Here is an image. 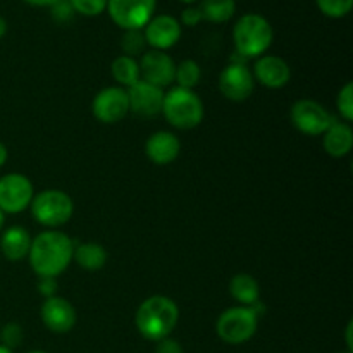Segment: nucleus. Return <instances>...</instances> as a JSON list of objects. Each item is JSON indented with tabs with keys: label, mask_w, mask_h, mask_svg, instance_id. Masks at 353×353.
Instances as JSON below:
<instances>
[{
	"label": "nucleus",
	"mask_w": 353,
	"mask_h": 353,
	"mask_svg": "<svg viewBox=\"0 0 353 353\" xmlns=\"http://www.w3.org/2000/svg\"><path fill=\"white\" fill-rule=\"evenodd\" d=\"M162 114L171 126L178 130H193L203 119V102L193 90L176 86L164 93Z\"/></svg>",
	"instance_id": "4"
},
{
	"label": "nucleus",
	"mask_w": 353,
	"mask_h": 353,
	"mask_svg": "<svg viewBox=\"0 0 353 353\" xmlns=\"http://www.w3.org/2000/svg\"><path fill=\"white\" fill-rule=\"evenodd\" d=\"M28 353H47V352H43V350H33V352H28Z\"/></svg>",
	"instance_id": "41"
},
{
	"label": "nucleus",
	"mask_w": 353,
	"mask_h": 353,
	"mask_svg": "<svg viewBox=\"0 0 353 353\" xmlns=\"http://www.w3.org/2000/svg\"><path fill=\"white\" fill-rule=\"evenodd\" d=\"M76 319H78L76 309L69 300L61 299V296L45 299L41 305V321L48 331L57 334L69 333L74 327Z\"/></svg>",
	"instance_id": "15"
},
{
	"label": "nucleus",
	"mask_w": 353,
	"mask_h": 353,
	"mask_svg": "<svg viewBox=\"0 0 353 353\" xmlns=\"http://www.w3.org/2000/svg\"><path fill=\"white\" fill-rule=\"evenodd\" d=\"M200 21H203L202 10H200V7L188 6L181 12V21H179V23H181L183 26L193 28V26H196V24H199Z\"/></svg>",
	"instance_id": "31"
},
{
	"label": "nucleus",
	"mask_w": 353,
	"mask_h": 353,
	"mask_svg": "<svg viewBox=\"0 0 353 353\" xmlns=\"http://www.w3.org/2000/svg\"><path fill=\"white\" fill-rule=\"evenodd\" d=\"M23 338H24L23 327H21L17 323H7L6 326L2 327V331H0V341H2L0 345L10 348V350L19 347Z\"/></svg>",
	"instance_id": "29"
},
{
	"label": "nucleus",
	"mask_w": 353,
	"mask_h": 353,
	"mask_svg": "<svg viewBox=\"0 0 353 353\" xmlns=\"http://www.w3.org/2000/svg\"><path fill=\"white\" fill-rule=\"evenodd\" d=\"M230 293L240 305L252 307L261 299V286L254 276L240 272V274H234L231 278Z\"/></svg>",
	"instance_id": "20"
},
{
	"label": "nucleus",
	"mask_w": 353,
	"mask_h": 353,
	"mask_svg": "<svg viewBox=\"0 0 353 353\" xmlns=\"http://www.w3.org/2000/svg\"><path fill=\"white\" fill-rule=\"evenodd\" d=\"M255 78L250 69L245 64L230 62L221 71L219 90L228 100L233 102H243L254 93Z\"/></svg>",
	"instance_id": "12"
},
{
	"label": "nucleus",
	"mask_w": 353,
	"mask_h": 353,
	"mask_svg": "<svg viewBox=\"0 0 353 353\" xmlns=\"http://www.w3.org/2000/svg\"><path fill=\"white\" fill-rule=\"evenodd\" d=\"M324 150L331 157L341 159L350 154L353 147V130L348 123H336L333 121L323 137Z\"/></svg>",
	"instance_id": "19"
},
{
	"label": "nucleus",
	"mask_w": 353,
	"mask_h": 353,
	"mask_svg": "<svg viewBox=\"0 0 353 353\" xmlns=\"http://www.w3.org/2000/svg\"><path fill=\"white\" fill-rule=\"evenodd\" d=\"M130 100V112L138 117H155L162 112L164 90L147 81L134 83L126 90Z\"/></svg>",
	"instance_id": "14"
},
{
	"label": "nucleus",
	"mask_w": 353,
	"mask_h": 353,
	"mask_svg": "<svg viewBox=\"0 0 353 353\" xmlns=\"http://www.w3.org/2000/svg\"><path fill=\"white\" fill-rule=\"evenodd\" d=\"M259 314L254 307H231L224 310L216 323L217 336L228 345L247 343L257 333Z\"/></svg>",
	"instance_id": "5"
},
{
	"label": "nucleus",
	"mask_w": 353,
	"mask_h": 353,
	"mask_svg": "<svg viewBox=\"0 0 353 353\" xmlns=\"http://www.w3.org/2000/svg\"><path fill=\"white\" fill-rule=\"evenodd\" d=\"M340 353H352V352H348V350H347V352H340Z\"/></svg>",
	"instance_id": "42"
},
{
	"label": "nucleus",
	"mask_w": 353,
	"mask_h": 353,
	"mask_svg": "<svg viewBox=\"0 0 353 353\" xmlns=\"http://www.w3.org/2000/svg\"><path fill=\"white\" fill-rule=\"evenodd\" d=\"M179 2H183V3H188V6H192V3L199 2V0H179Z\"/></svg>",
	"instance_id": "40"
},
{
	"label": "nucleus",
	"mask_w": 353,
	"mask_h": 353,
	"mask_svg": "<svg viewBox=\"0 0 353 353\" xmlns=\"http://www.w3.org/2000/svg\"><path fill=\"white\" fill-rule=\"evenodd\" d=\"M179 321V309L169 296L154 295L138 307L134 323L145 340L161 341L169 338Z\"/></svg>",
	"instance_id": "2"
},
{
	"label": "nucleus",
	"mask_w": 353,
	"mask_h": 353,
	"mask_svg": "<svg viewBox=\"0 0 353 353\" xmlns=\"http://www.w3.org/2000/svg\"><path fill=\"white\" fill-rule=\"evenodd\" d=\"M321 12L331 19H341L348 16L353 7V0H316Z\"/></svg>",
	"instance_id": "25"
},
{
	"label": "nucleus",
	"mask_w": 353,
	"mask_h": 353,
	"mask_svg": "<svg viewBox=\"0 0 353 353\" xmlns=\"http://www.w3.org/2000/svg\"><path fill=\"white\" fill-rule=\"evenodd\" d=\"M110 71H112V78L116 79L119 85L131 88L134 83L140 81V65L134 57L130 55H119V57L114 59L112 65H110Z\"/></svg>",
	"instance_id": "22"
},
{
	"label": "nucleus",
	"mask_w": 353,
	"mask_h": 353,
	"mask_svg": "<svg viewBox=\"0 0 353 353\" xmlns=\"http://www.w3.org/2000/svg\"><path fill=\"white\" fill-rule=\"evenodd\" d=\"M0 353H14V352L10 350V348H7V347H3V345H0Z\"/></svg>",
	"instance_id": "39"
},
{
	"label": "nucleus",
	"mask_w": 353,
	"mask_h": 353,
	"mask_svg": "<svg viewBox=\"0 0 353 353\" xmlns=\"http://www.w3.org/2000/svg\"><path fill=\"white\" fill-rule=\"evenodd\" d=\"M6 33H7V21L0 16V38L6 37Z\"/></svg>",
	"instance_id": "37"
},
{
	"label": "nucleus",
	"mask_w": 353,
	"mask_h": 353,
	"mask_svg": "<svg viewBox=\"0 0 353 353\" xmlns=\"http://www.w3.org/2000/svg\"><path fill=\"white\" fill-rule=\"evenodd\" d=\"M121 47H123L124 55L134 57L138 54H143L147 41H145L143 30H130L124 31L123 40H121Z\"/></svg>",
	"instance_id": "26"
},
{
	"label": "nucleus",
	"mask_w": 353,
	"mask_h": 353,
	"mask_svg": "<svg viewBox=\"0 0 353 353\" xmlns=\"http://www.w3.org/2000/svg\"><path fill=\"white\" fill-rule=\"evenodd\" d=\"M202 79V69H200L199 62L193 61V59H186L181 64L176 65V76L174 81L178 83V86L186 90H193Z\"/></svg>",
	"instance_id": "24"
},
{
	"label": "nucleus",
	"mask_w": 353,
	"mask_h": 353,
	"mask_svg": "<svg viewBox=\"0 0 353 353\" xmlns=\"http://www.w3.org/2000/svg\"><path fill=\"white\" fill-rule=\"evenodd\" d=\"M34 196L30 178L10 172L0 178V210L3 214H19L31 205Z\"/></svg>",
	"instance_id": "9"
},
{
	"label": "nucleus",
	"mask_w": 353,
	"mask_h": 353,
	"mask_svg": "<svg viewBox=\"0 0 353 353\" xmlns=\"http://www.w3.org/2000/svg\"><path fill=\"white\" fill-rule=\"evenodd\" d=\"M274 40V30L264 16L248 12L236 21L233 28V41L236 54L243 59H259L265 55Z\"/></svg>",
	"instance_id": "3"
},
{
	"label": "nucleus",
	"mask_w": 353,
	"mask_h": 353,
	"mask_svg": "<svg viewBox=\"0 0 353 353\" xmlns=\"http://www.w3.org/2000/svg\"><path fill=\"white\" fill-rule=\"evenodd\" d=\"M199 7L202 10L203 19L216 24L228 23L236 14V2L234 0H202Z\"/></svg>",
	"instance_id": "23"
},
{
	"label": "nucleus",
	"mask_w": 353,
	"mask_h": 353,
	"mask_svg": "<svg viewBox=\"0 0 353 353\" xmlns=\"http://www.w3.org/2000/svg\"><path fill=\"white\" fill-rule=\"evenodd\" d=\"M7 157H9V152H7V147L2 143V141H0V168H3V165H6Z\"/></svg>",
	"instance_id": "36"
},
{
	"label": "nucleus",
	"mask_w": 353,
	"mask_h": 353,
	"mask_svg": "<svg viewBox=\"0 0 353 353\" xmlns=\"http://www.w3.org/2000/svg\"><path fill=\"white\" fill-rule=\"evenodd\" d=\"M31 247V236L23 226H10L0 236V252L10 262H19L28 257Z\"/></svg>",
	"instance_id": "18"
},
{
	"label": "nucleus",
	"mask_w": 353,
	"mask_h": 353,
	"mask_svg": "<svg viewBox=\"0 0 353 353\" xmlns=\"http://www.w3.org/2000/svg\"><path fill=\"white\" fill-rule=\"evenodd\" d=\"M183 33V28L179 19H176L171 14H159L154 16L143 28V37L147 45H150L152 50L165 52L174 47L179 41Z\"/></svg>",
	"instance_id": "13"
},
{
	"label": "nucleus",
	"mask_w": 353,
	"mask_h": 353,
	"mask_svg": "<svg viewBox=\"0 0 353 353\" xmlns=\"http://www.w3.org/2000/svg\"><path fill=\"white\" fill-rule=\"evenodd\" d=\"M140 78L150 85L165 88L171 86L176 76V64L172 57L161 50H148L141 54L140 62Z\"/></svg>",
	"instance_id": "11"
},
{
	"label": "nucleus",
	"mask_w": 353,
	"mask_h": 353,
	"mask_svg": "<svg viewBox=\"0 0 353 353\" xmlns=\"http://www.w3.org/2000/svg\"><path fill=\"white\" fill-rule=\"evenodd\" d=\"M26 2L28 6H33V7H52L54 3H57L59 0H23Z\"/></svg>",
	"instance_id": "34"
},
{
	"label": "nucleus",
	"mask_w": 353,
	"mask_h": 353,
	"mask_svg": "<svg viewBox=\"0 0 353 353\" xmlns=\"http://www.w3.org/2000/svg\"><path fill=\"white\" fill-rule=\"evenodd\" d=\"M352 333H353V321L347 324V333H345V338H347V350L353 353V340H352Z\"/></svg>",
	"instance_id": "35"
},
{
	"label": "nucleus",
	"mask_w": 353,
	"mask_h": 353,
	"mask_svg": "<svg viewBox=\"0 0 353 353\" xmlns=\"http://www.w3.org/2000/svg\"><path fill=\"white\" fill-rule=\"evenodd\" d=\"M72 261L78 262L79 268H83L85 271H100L107 262V252L100 243L86 241V243H79L78 247H74Z\"/></svg>",
	"instance_id": "21"
},
{
	"label": "nucleus",
	"mask_w": 353,
	"mask_h": 353,
	"mask_svg": "<svg viewBox=\"0 0 353 353\" xmlns=\"http://www.w3.org/2000/svg\"><path fill=\"white\" fill-rule=\"evenodd\" d=\"M3 224H6V214H3L2 210H0V231H2Z\"/></svg>",
	"instance_id": "38"
},
{
	"label": "nucleus",
	"mask_w": 353,
	"mask_h": 353,
	"mask_svg": "<svg viewBox=\"0 0 353 353\" xmlns=\"http://www.w3.org/2000/svg\"><path fill=\"white\" fill-rule=\"evenodd\" d=\"M155 353H185L179 341L172 340V338H164V340L157 341Z\"/></svg>",
	"instance_id": "33"
},
{
	"label": "nucleus",
	"mask_w": 353,
	"mask_h": 353,
	"mask_svg": "<svg viewBox=\"0 0 353 353\" xmlns=\"http://www.w3.org/2000/svg\"><path fill=\"white\" fill-rule=\"evenodd\" d=\"M69 3L74 12L86 17L100 16L107 9V0H69Z\"/></svg>",
	"instance_id": "28"
},
{
	"label": "nucleus",
	"mask_w": 353,
	"mask_h": 353,
	"mask_svg": "<svg viewBox=\"0 0 353 353\" xmlns=\"http://www.w3.org/2000/svg\"><path fill=\"white\" fill-rule=\"evenodd\" d=\"M254 78L265 88L278 90L288 85L292 69L285 59L278 55H261L254 65Z\"/></svg>",
	"instance_id": "16"
},
{
	"label": "nucleus",
	"mask_w": 353,
	"mask_h": 353,
	"mask_svg": "<svg viewBox=\"0 0 353 353\" xmlns=\"http://www.w3.org/2000/svg\"><path fill=\"white\" fill-rule=\"evenodd\" d=\"M52 17H54L57 23H68L72 16H74V9L71 7L69 0H59L57 3L50 7Z\"/></svg>",
	"instance_id": "30"
},
{
	"label": "nucleus",
	"mask_w": 353,
	"mask_h": 353,
	"mask_svg": "<svg viewBox=\"0 0 353 353\" xmlns=\"http://www.w3.org/2000/svg\"><path fill=\"white\" fill-rule=\"evenodd\" d=\"M31 212L40 224L59 228L68 223L74 212L72 199L62 190H43L31 200Z\"/></svg>",
	"instance_id": "6"
},
{
	"label": "nucleus",
	"mask_w": 353,
	"mask_h": 353,
	"mask_svg": "<svg viewBox=\"0 0 353 353\" xmlns=\"http://www.w3.org/2000/svg\"><path fill=\"white\" fill-rule=\"evenodd\" d=\"M71 238L61 231H43L31 240L30 265L38 278H57L69 268L74 255Z\"/></svg>",
	"instance_id": "1"
},
{
	"label": "nucleus",
	"mask_w": 353,
	"mask_h": 353,
	"mask_svg": "<svg viewBox=\"0 0 353 353\" xmlns=\"http://www.w3.org/2000/svg\"><path fill=\"white\" fill-rule=\"evenodd\" d=\"M292 124L307 137H321L333 124L331 114L316 100L303 99L293 103L290 112Z\"/></svg>",
	"instance_id": "8"
},
{
	"label": "nucleus",
	"mask_w": 353,
	"mask_h": 353,
	"mask_svg": "<svg viewBox=\"0 0 353 353\" xmlns=\"http://www.w3.org/2000/svg\"><path fill=\"white\" fill-rule=\"evenodd\" d=\"M92 112L97 121L103 124H116L130 112V100L126 90L121 86H109L100 90L92 103Z\"/></svg>",
	"instance_id": "10"
},
{
	"label": "nucleus",
	"mask_w": 353,
	"mask_h": 353,
	"mask_svg": "<svg viewBox=\"0 0 353 353\" xmlns=\"http://www.w3.org/2000/svg\"><path fill=\"white\" fill-rule=\"evenodd\" d=\"M336 109L340 116L343 117V123L350 124L353 121V83H345L343 88L338 92Z\"/></svg>",
	"instance_id": "27"
},
{
	"label": "nucleus",
	"mask_w": 353,
	"mask_h": 353,
	"mask_svg": "<svg viewBox=\"0 0 353 353\" xmlns=\"http://www.w3.org/2000/svg\"><path fill=\"white\" fill-rule=\"evenodd\" d=\"M57 278H40L38 283V292L45 296V299H52L57 293Z\"/></svg>",
	"instance_id": "32"
},
{
	"label": "nucleus",
	"mask_w": 353,
	"mask_h": 353,
	"mask_svg": "<svg viewBox=\"0 0 353 353\" xmlns=\"http://www.w3.org/2000/svg\"><path fill=\"white\" fill-rule=\"evenodd\" d=\"M157 0H107V12L124 31L143 30L155 16Z\"/></svg>",
	"instance_id": "7"
},
{
	"label": "nucleus",
	"mask_w": 353,
	"mask_h": 353,
	"mask_svg": "<svg viewBox=\"0 0 353 353\" xmlns=\"http://www.w3.org/2000/svg\"><path fill=\"white\" fill-rule=\"evenodd\" d=\"M181 141L171 131H155L145 143V154L155 165H168L178 159Z\"/></svg>",
	"instance_id": "17"
}]
</instances>
